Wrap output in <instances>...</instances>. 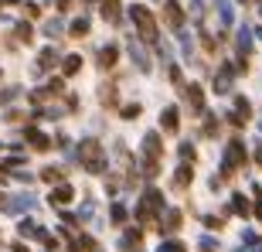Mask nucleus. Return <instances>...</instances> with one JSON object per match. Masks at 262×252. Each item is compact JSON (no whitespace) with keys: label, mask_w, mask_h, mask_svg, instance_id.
Masks as SVG:
<instances>
[{"label":"nucleus","mask_w":262,"mask_h":252,"mask_svg":"<svg viewBox=\"0 0 262 252\" xmlns=\"http://www.w3.org/2000/svg\"><path fill=\"white\" fill-rule=\"evenodd\" d=\"M68 198H72L68 187H58V194H51V201H68Z\"/></svg>","instance_id":"obj_7"},{"label":"nucleus","mask_w":262,"mask_h":252,"mask_svg":"<svg viewBox=\"0 0 262 252\" xmlns=\"http://www.w3.org/2000/svg\"><path fill=\"white\" fill-rule=\"evenodd\" d=\"M102 65H116V48H102Z\"/></svg>","instance_id":"obj_6"},{"label":"nucleus","mask_w":262,"mask_h":252,"mask_svg":"<svg viewBox=\"0 0 262 252\" xmlns=\"http://www.w3.org/2000/svg\"><path fill=\"white\" fill-rule=\"evenodd\" d=\"M82 157H85L89 171H102V150H99L96 140H85V143H82Z\"/></svg>","instance_id":"obj_2"},{"label":"nucleus","mask_w":262,"mask_h":252,"mask_svg":"<svg viewBox=\"0 0 262 252\" xmlns=\"http://www.w3.org/2000/svg\"><path fill=\"white\" fill-rule=\"evenodd\" d=\"M72 34H75V38L89 34V20H75V24H72Z\"/></svg>","instance_id":"obj_5"},{"label":"nucleus","mask_w":262,"mask_h":252,"mask_svg":"<svg viewBox=\"0 0 262 252\" xmlns=\"http://www.w3.org/2000/svg\"><path fill=\"white\" fill-rule=\"evenodd\" d=\"M102 17H106V20H116V17H119V0H106V7H102Z\"/></svg>","instance_id":"obj_3"},{"label":"nucleus","mask_w":262,"mask_h":252,"mask_svg":"<svg viewBox=\"0 0 262 252\" xmlns=\"http://www.w3.org/2000/svg\"><path fill=\"white\" fill-rule=\"evenodd\" d=\"M160 123H164V130H170V133H174V130H177V113H174V109H167L164 116H160Z\"/></svg>","instance_id":"obj_4"},{"label":"nucleus","mask_w":262,"mask_h":252,"mask_svg":"<svg viewBox=\"0 0 262 252\" xmlns=\"http://www.w3.org/2000/svg\"><path fill=\"white\" fill-rule=\"evenodd\" d=\"M259 160H262V150H259Z\"/></svg>","instance_id":"obj_8"},{"label":"nucleus","mask_w":262,"mask_h":252,"mask_svg":"<svg viewBox=\"0 0 262 252\" xmlns=\"http://www.w3.org/2000/svg\"><path fill=\"white\" fill-rule=\"evenodd\" d=\"M133 20L140 24V34H143L146 41H154L157 38V24H154V14L146 7H133Z\"/></svg>","instance_id":"obj_1"}]
</instances>
